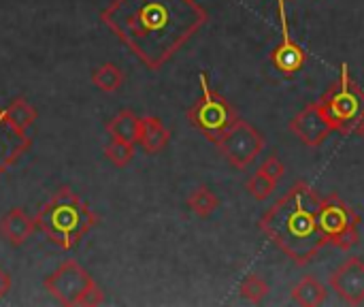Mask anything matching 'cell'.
<instances>
[{
  "label": "cell",
  "mask_w": 364,
  "mask_h": 307,
  "mask_svg": "<svg viewBox=\"0 0 364 307\" xmlns=\"http://www.w3.org/2000/svg\"><path fill=\"white\" fill-rule=\"evenodd\" d=\"M34 231H36V222L26 214L23 207L9 209L0 220V237L13 248L23 246L34 235Z\"/></svg>",
  "instance_id": "cell-13"
},
{
  "label": "cell",
  "mask_w": 364,
  "mask_h": 307,
  "mask_svg": "<svg viewBox=\"0 0 364 307\" xmlns=\"http://www.w3.org/2000/svg\"><path fill=\"white\" fill-rule=\"evenodd\" d=\"M188 207L194 216L198 218H209L218 207H220V199L218 194L209 188V186H198L190 197H188Z\"/></svg>",
  "instance_id": "cell-19"
},
{
  "label": "cell",
  "mask_w": 364,
  "mask_h": 307,
  "mask_svg": "<svg viewBox=\"0 0 364 307\" xmlns=\"http://www.w3.org/2000/svg\"><path fill=\"white\" fill-rule=\"evenodd\" d=\"M171 141V130L162 124L160 118L156 115H145L141 118V128H139V145L143 147L145 154H160Z\"/></svg>",
  "instance_id": "cell-14"
},
{
  "label": "cell",
  "mask_w": 364,
  "mask_h": 307,
  "mask_svg": "<svg viewBox=\"0 0 364 307\" xmlns=\"http://www.w3.org/2000/svg\"><path fill=\"white\" fill-rule=\"evenodd\" d=\"M32 145V137L28 130L17 128L9 115L6 109L0 107V173L11 169Z\"/></svg>",
  "instance_id": "cell-12"
},
{
  "label": "cell",
  "mask_w": 364,
  "mask_h": 307,
  "mask_svg": "<svg viewBox=\"0 0 364 307\" xmlns=\"http://www.w3.org/2000/svg\"><path fill=\"white\" fill-rule=\"evenodd\" d=\"M105 156L107 160L117 167V169H124L132 162L134 158V143H128V141H119V139H111L107 145H105Z\"/></svg>",
  "instance_id": "cell-20"
},
{
  "label": "cell",
  "mask_w": 364,
  "mask_h": 307,
  "mask_svg": "<svg viewBox=\"0 0 364 307\" xmlns=\"http://www.w3.org/2000/svg\"><path fill=\"white\" fill-rule=\"evenodd\" d=\"M36 229L60 250H75L79 241L98 227V216L92 207L75 194L73 188L62 186L36 214Z\"/></svg>",
  "instance_id": "cell-3"
},
{
  "label": "cell",
  "mask_w": 364,
  "mask_h": 307,
  "mask_svg": "<svg viewBox=\"0 0 364 307\" xmlns=\"http://www.w3.org/2000/svg\"><path fill=\"white\" fill-rule=\"evenodd\" d=\"M11 284H13V280H11V276H9V271H4V269L0 267V299H4V297L11 293Z\"/></svg>",
  "instance_id": "cell-24"
},
{
  "label": "cell",
  "mask_w": 364,
  "mask_h": 307,
  "mask_svg": "<svg viewBox=\"0 0 364 307\" xmlns=\"http://www.w3.org/2000/svg\"><path fill=\"white\" fill-rule=\"evenodd\" d=\"M277 9H279L282 41L273 49L271 62H273L275 71H279L284 77H294L296 73L303 71V66L307 62V51L290 34V24H288V15H286V0H277Z\"/></svg>",
  "instance_id": "cell-10"
},
{
  "label": "cell",
  "mask_w": 364,
  "mask_h": 307,
  "mask_svg": "<svg viewBox=\"0 0 364 307\" xmlns=\"http://www.w3.org/2000/svg\"><path fill=\"white\" fill-rule=\"evenodd\" d=\"M198 81H200V98L188 109V120L211 143H218L222 135L239 120V115L235 107L211 88L205 71L198 75Z\"/></svg>",
  "instance_id": "cell-6"
},
{
  "label": "cell",
  "mask_w": 364,
  "mask_h": 307,
  "mask_svg": "<svg viewBox=\"0 0 364 307\" xmlns=\"http://www.w3.org/2000/svg\"><path fill=\"white\" fill-rule=\"evenodd\" d=\"M286 2H288V0H286Z\"/></svg>",
  "instance_id": "cell-26"
},
{
  "label": "cell",
  "mask_w": 364,
  "mask_h": 307,
  "mask_svg": "<svg viewBox=\"0 0 364 307\" xmlns=\"http://www.w3.org/2000/svg\"><path fill=\"white\" fill-rule=\"evenodd\" d=\"M354 132H356V135H358V137H360V139L364 141V118L360 120V124L356 126V130H354Z\"/></svg>",
  "instance_id": "cell-25"
},
{
  "label": "cell",
  "mask_w": 364,
  "mask_h": 307,
  "mask_svg": "<svg viewBox=\"0 0 364 307\" xmlns=\"http://www.w3.org/2000/svg\"><path fill=\"white\" fill-rule=\"evenodd\" d=\"M328 299L326 286H322L316 278H305L292 288V301L303 307H318Z\"/></svg>",
  "instance_id": "cell-16"
},
{
  "label": "cell",
  "mask_w": 364,
  "mask_h": 307,
  "mask_svg": "<svg viewBox=\"0 0 364 307\" xmlns=\"http://www.w3.org/2000/svg\"><path fill=\"white\" fill-rule=\"evenodd\" d=\"M267 295H269V284L258 274H250L241 282V297L247 299L250 303H260Z\"/></svg>",
  "instance_id": "cell-21"
},
{
  "label": "cell",
  "mask_w": 364,
  "mask_h": 307,
  "mask_svg": "<svg viewBox=\"0 0 364 307\" xmlns=\"http://www.w3.org/2000/svg\"><path fill=\"white\" fill-rule=\"evenodd\" d=\"M318 222L326 241L339 250H352L360 241V216L339 194L320 197Z\"/></svg>",
  "instance_id": "cell-7"
},
{
  "label": "cell",
  "mask_w": 364,
  "mask_h": 307,
  "mask_svg": "<svg viewBox=\"0 0 364 307\" xmlns=\"http://www.w3.org/2000/svg\"><path fill=\"white\" fill-rule=\"evenodd\" d=\"M100 19L149 71H160L198 34L209 13L196 0H113Z\"/></svg>",
  "instance_id": "cell-1"
},
{
  "label": "cell",
  "mask_w": 364,
  "mask_h": 307,
  "mask_svg": "<svg viewBox=\"0 0 364 307\" xmlns=\"http://www.w3.org/2000/svg\"><path fill=\"white\" fill-rule=\"evenodd\" d=\"M43 286L60 306H100L105 301L100 286L77 261H64L51 276L45 278Z\"/></svg>",
  "instance_id": "cell-5"
},
{
  "label": "cell",
  "mask_w": 364,
  "mask_h": 307,
  "mask_svg": "<svg viewBox=\"0 0 364 307\" xmlns=\"http://www.w3.org/2000/svg\"><path fill=\"white\" fill-rule=\"evenodd\" d=\"M224 158L239 171H245L262 152L264 147V137L258 132L256 126H252L245 120H237L215 143Z\"/></svg>",
  "instance_id": "cell-8"
},
{
  "label": "cell",
  "mask_w": 364,
  "mask_h": 307,
  "mask_svg": "<svg viewBox=\"0 0 364 307\" xmlns=\"http://www.w3.org/2000/svg\"><path fill=\"white\" fill-rule=\"evenodd\" d=\"M328 284L335 295L348 306L364 303V261L360 256L346 259L331 276Z\"/></svg>",
  "instance_id": "cell-11"
},
{
  "label": "cell",
  "mask_w": 364,
  "mask_h": 307,
  "mask_svg": "<svg viewBox=\"0 0 364 307\" xmlns=\"http://www.w3.org/2000/svg\"><path fill=\"white\" fill-rule=\"evenodd\" d=\"M288 126H290V132L307 147H320L331 137V132H335L320 100H316V103L307 105L303 111H299L290 120Z\"/></svg>",
  "instance_id": "cell-9"
},
{
  "label": "cell",
  "mask_w": 364,
  "mask_h": 307,
  "mask_svg": "<svg viewBox=\"0 0 364 307\" xmlns=\"http://www.w3.org/2000/svg\"><path fill=\"white\" fill-rule=\"evenodd\" d=\"M320 194L307 182H296L269 212L258 220L267 239L286 254L296 267L318 259L328 246L318 222Z\"/></svg>",
  "instance_id": "cell-2"
},
{
  "label": "cell",
  "mask_w": 364,
  "mask_h": 307,
  "mask_svg": "<svg viewBox=\"0 0 364 307\" xmlns=\"http://www.w3.org/2000/svg\"><path fill=\"white\" fill-rule=\"evenodd\" d=\"M258 171H260V173H264V175H267L269 179H273L275 184H279V179H282V177H284V173H286V165L279 160V156H275V154H273V156H269V158L258 167Z\"/></svg>",
  "instance_id": "cell-23"
},
{
  "label": "cell",
  "mask_w": 364,
  "mask_h": 307,
  "mask_svg": "<svg viewBox=\"0 0 364 307\" xmlns=\"http://www.w3.org/2000/svg\"><path fill=\"white\" fill-rule=\"evenodd\" d=\"M333 128L341 135H352L364 118V90L352 79L348 62H341V75L320 98Z\"/></svg>",
  "instance_id": "cell-4"
},
{
  "label": "cell",
  "mask_w": 364,
  "mask_h": 307,
  "mask_svg": "<svg viewBox=\"0 0 364 307\" xmlns=\"http://www.w3.org/2000/svg\"><path fill=\"white\" fill-rule=\"evenodd\" d=\"M4 109H6L9 120H11L17 128L28 130V132H30V128L34 126V122H36V118H38V113H36L34 105H30L23 96L13 98Z\"/></svg>",
  "instance_id": "cell-18"
},
{
  "label": "cell",
  "mask_w": 364,
  "mask_h": 307,
  "mask_svg": "<svg viewBox=\"0 0 364 307\" xmlns=\"http://www.w3.org/2000/svg\"><path fill=\"white\" fill-rule=\"evenodd\" d=\"M139 128H141V118L130 109H122L115 118H111L107 122L109 137L119 139V141H128V143L139 141Z\"/></svg>",
  "instance_id": "cell-15"
},
{
  "label": "cell",
  "mask_w": 364,
  "mask_h": 307,
  "mask_svg": "<svg viewBox=\"0 0 364 307\" xmlns=\"http://www.w3.org/2000/svg\"><path fill=\"white\" fill-rule=\"evenodd\" d=\"M124 79H126L124 71L117 64H113V62H105V64H100L98 68L92 71V83L100 92H107V94L117 92L124 85Z\"/></svg>",
  "instance_id": "cell-17"
},
{
  "label": "cell",
  "mask_w": 364,
  "mask_h": 307,
  "mask_svg": "<svg viewBox=\"0 0 364 307\" xmlns=\"http://www.w3.org/2000/svg\"><path fill=\"white\" fill-rule=\"evenodd\" d=\"M275 182L273 179H269L264 173H260V171H256L252 177H250V182L245 184V190L256 199V201H267L273 192H275Z\"/></svg>",
  "instance_id": "cell-22"
}]
</instances>
